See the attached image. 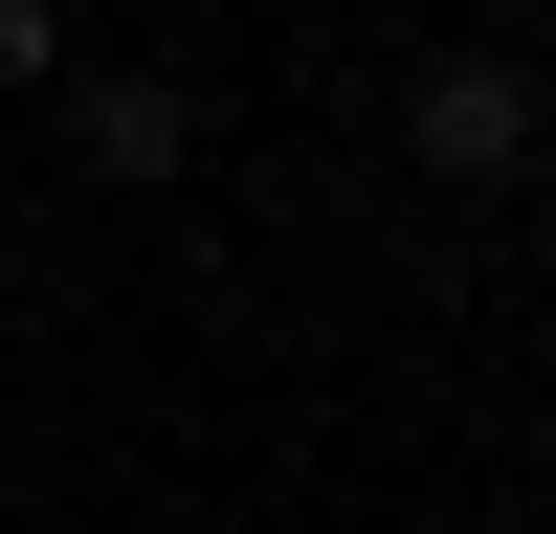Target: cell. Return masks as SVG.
Masks as SVG:
<instances>
[{
    "instance_id": "1",
    "label": "cell",
    "mask_w": 556,
    "mask_h": 534,
    "mask_svg": "<svg viewBox=\"0 0 556 534\" xmlns=\"http://www.w3.org/2000/svg\"><path fill=\"white\" fill-rule=\"evenodd\" d=\"M401 134H424V178L490 201V178H534V67H513V44H445V67L401 89Z\"/></svg>"
},
{
    "instance_id": "2",
    "label": "cell",
    "mask_w": 556,
    "mask_h": 534,
    "mask_svg": "<svg viewBox=\"0 0 556 534\" xmlns=\"http://www.w3.org/2000/svg\"><path fill=\"white\" fill-rule=\"evenodd\" d=\"M67 134H89V178H178V156H201V89H178V67H112Z\"/></svg>"
},
{
    "instance_id": "3",
    "label": "cell",
    "mask_w": 556,
    "mask_h": 534,
    "mask_svg": "<svg viewBox=\"0 0 556 534\" xmlns=\"http://www.w3.org/2000/svg\"><path fill=\"white\" fill-rule=\"evenodd\" d=\"M67 67V23H45V0H0V89H45Z\"/></svg>"
}]
</instances>
